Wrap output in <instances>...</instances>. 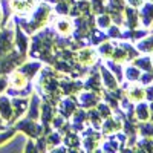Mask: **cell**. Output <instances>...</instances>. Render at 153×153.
<instances>
[{
	"label": "cell",
	"instance_id": "obj_9",
	"mask_svg": "<svg viewBox=\"0 0 153 153\" xmlns=\"http://www.w3.org/2000/svg\"><path fill=\"white\" fill-rule=\"evenodd\" d=\"M152 78H153V75H152V74H149V75H144V76H143V81H144V83H150V81H152Z\"/></svg>",
	"mask_w": 153,
	"mask_h": 153
},
{
	"label": "cell",
	"instance_id": "obj_4",
	"mask_svg": "<svg viewBox=\"0 0 153 153\" xmlns=\"http://www.w3.org/2000/svg\"><path fill=\"white\" fill-rule=\"evenodd\" d=\"M136 112H138V117L141 118V120H147V118H149L147 106H146V104H139V106H138V109H136Z\"/></svg>",
	"mask_w": 153,
	"mask_h": 153
},
{
	"label": "cell",
	"instance_id": "obj_1",
	"mask_svg": "<svg viewBox=\"0 0 153 153\" xmlns=\"http://www.w3.org/2000/svg\"><path fill=\"white\" fill-rule=\"evenodd\" d=\"M143 22L144 25H150L153 22V3H147L144 8H143Z\"/></svg>",
	"mask_w": 153,
	"mask_h": 153
},
{
	"label": "cell",
	"instance_id": "obj_6",
	"mask_svg": "<svg viewBox=\"0 0 153 153\" xmlns=\"http://www.w3.org/2000/svg\"><path fill=\"white\" fill-rule=\"evenodd\" d=\"M138 66H143V69L146 71H150L152 69V63H150V58H143V60H138L136 61Z\"/></svg>",
	"mask_w": 153,
	"mask_h": 153
},
{
	"label": "cell",
	"instance_id": "obj_5",
	"mask_svg": "<svg viewBox=\"0 0 153 153\" xmlns=\"http://www.w3.org/2000/svg\"><path fill=\"white\" fill-rule=\"evenodd\" d=\"M12 83H14L17 87H22V86H25V84H26V80H25L22 75H19V74H14V75H12Z\"/></svg>",
	"mask_w": 153,
	"mask_h": 153
},
{
	"label": "cell",
	"instance_id": "obj_7",
	"mask_svg": "<svg viewBox=\"0 0 153 153\" xmlns=\"http://www.w3.org/2000/svg\"><path fill=\"white\" fill-rule=\"evenodd\" d=\"M127 76H130L132 81H135V80L138 78V71H135V69H129V71H127Z\"/></svg>",
	"mask_w": 153,
	"mask_h": 153
},
{
	"label": "cell",
	"instance_id": "obj_8",
	"mask_svg": "<svg viewBox=\"0 0 153 153\" xmlns=\"http://www.w3.org/2000/svg\"><path fill=\"white\" fill-rule=\"evenodd\" d=\"M129 2H130V5H132V6H141L143 0H129Z\"/></svg>",
	"mask_w": 153,
	"mask_h": 153
},
{
	"label": "cell",
	"instance_id": "obj_3",
	"mask_svg": "<svg viewBox=\"0 0 153 153\" xmlns=\"http://www.w3.org/2000/svg\"><path fill=\"white\" fill-rule=\"evenodd\" d=\"M130 98L133 101H141L144 98V91H143V89H139V87H133L130 91Z\"/></svg>",
	"mask_w": 153,
	"mask_h": 153
},
{
	"label": "cell",
	"instance_id": "obj_2",
	"mask_svg": "<svg viewBox=\"0 0 153 153\" xmlns=\"http://www.w3.org/2000/svg\"><path fill=\"white\" fill-rule=\"evenodd\" d=\"M138 48L141 49V51H144V52H153V37H150V38H147V40L141 42V43L138 45Z\"/></svg>",
	"mask_w": 153,
	"mask_h": 153
}]
</instances>
